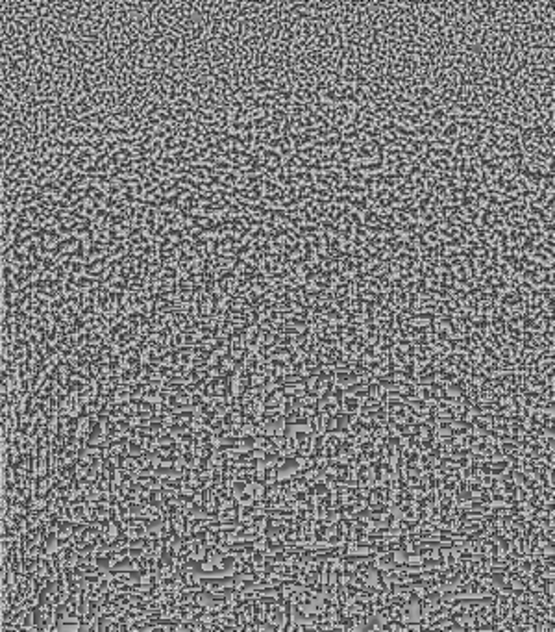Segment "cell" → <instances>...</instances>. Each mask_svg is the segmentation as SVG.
<instances>
[{
  "label": "cell",
  "instance_id": "obj_1",
  "mask_svg": "<svg viewBox=\"0 0 555 632\" xmlns=\"http://www.w3.org/2000/svg\"><path fill=\"white\" fill-rule=\"evenodd\" d=\"M444 135H447V138H457V135H459V125H456V123H454V125L447 126V130H444Z\"/></svg>",
  "mask_w": 555,
  "mask_h": 632
}]
</instances>
